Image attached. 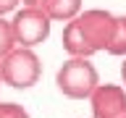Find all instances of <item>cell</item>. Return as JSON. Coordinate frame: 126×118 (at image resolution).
Segmentation results:
<instances>
[{
  "mask_svg": "<svg viewBox=\"0 0 126 118\" xmlns=\"http://www.w3.org/2000/svg\"><path fill=\"white\" fill-rule=\"evenodd\" d=\"M0 118H32L18 102H0Z\"/></svg>",
  "mask_w": 126,
  "mask_h": 118,
  "instance_id": "9c48e42d",
  "label": "cell"
},
{
  "mask_svg": "<svg viewBox=\"0 0 126 118\" xmlns=\"http://www.w3.org/2000/svg\"><path fill=\"white\" fill-rule=\"evenodd\" d=\"M39 8L47 13L50 21H71L81 13V0H45Z\"/></svg>",
  "mask_w": 126,
  "mask_h": 118,
  "instance_id": "8992f818",
  "label": "cell"
},
{
  "mask_svg": "<svg viewBox=\"0 0 126 118\" xmlns=\"http://www.w3.org/2000/svg\"><path fill=\"white\" fill-rule=\"evenodd\" d=\"M0 84H3V79H0Z\"/></svg>",
  "mask_w": 126,
  "mask_h": 118,
  "instance_id": "4fadbf2b",
  "label": "cell"
},
{
  "mask_svg": "<svg viewBox=\"0 0 126 118\" xmlns=\"http://www.w3.org/2000/svg\"><path fill=\"white\" fill-rule=\"evenodd\" d=\"M16 47V39H13V29H11V21H5L0 16V60L5 58L11 50Z\"/></svg>",
  "mask_w": 126,
  "mask_h": 118,
  "instance_id": "ba28073f",
  "label": "cell"
},
{
  "mask_svg": "<svg viewBox=\"0 0 126 118\" xmlns=\"http://www.w3.org/2000/svg\"><path fill=\"white\" fill-rule=\"evenodd\" d=\"M21 5V0H0V16H8V13H16Z\"/></svg>",
  "mask_w": 126,
  "mask_h": 118,
  "instance_id": "30bf717a",
  "label": "cell"
},
{
  "mask_svg": "<svg viewBox=\"0 0 126 118\" xmlns=\"http://www.w3.org/2000/svg\"><path fill=\"white\" fill-rule=\"evenodd\" d=\"M97 84H100V74L89 58H66L55 74L58 92L68 100H89Z\"/></svg>",
  "mask_w": 126,
  "mask_h": 118,
  "instance_id": "7a4b0ae2",
  "label": "cell"
},
{
  "mask_svg": "<svg viewBox=\"0 0 126 118\" xmlns=\"http://www.w3.org/2000/svg\"><path fill=\"white\" fill-rule=\"evenodd\" d=\"M0 79L11 89H32L42 79V60L32 47H13L0 60Z\"/></svg>",
  "mask_w": 126,
  "mask_h": 118,
  "instance_id": "3957f363",
  "label": "cell"
},
{
  "mask_svg": "<svg viewBox=\"0 0 126 118\" xmlns=\"http://www.w3.org/2000/svg\"><path fill=\"white\" fill-rule=\"evenodd\" d=\"M21 3H24V5H29V8H39L45 0H21Z\"/></svg>",
  "mask_w": 126,
  "mask_h": 118,
  "instance_id": "7c38bea8",
  "label": "cell"
},
{
  "mask_svg": "<svg viewBox=\"0 0 126 118\" xmlns=\"http://www.w3.org/2000/svg\"><path fill=\"white\" fill-rule=\"evenodd\" d=\"M50 26L53 21L47 18V13L42 8H29L24 5L18 8L11 18V29H13V39L16 47H34L42 45L47 37H50Z\"/></svg>",
  "mask_w": 126,
  "mask_h": 118,
  "instance_id": "277c9868",
  "label": "cell"
},
{
  "mask_svg": "<svg viewBox=\"0 0 126 118\" xmlns=\"http://www.w3.org/2000/svg\"><path fill=\"white\" fill-rule=\"evenodd\" d=\"M116 18L105 8H89L74 16L63 26L61 45L68 58H92L97 53H108V45L116 31Z\"/></svg>",
  "mask_w": 126,
  "mask_h": 118,
  "instance_id": "6da1fadb",
  "label": "cell"
},
{
  "mask_svg": "<svg viewBox=\"0 0 126 118\" xmlns=\"http://www.w3.org/2000/svg\"><path fill=\"white\" fill-rule=\"evenodd\" d=\"M108 55H118V58L126 55V13L116 18V31L108 45Z\"/></svg>",
  "mask_w": 126,
  "mask_h": 118,
  "instance_id": "52a82bcc",
  "label": "cell"
},
{
  "mask_svg": "<svg viewBox=\"0 0 126 118\" xmlns=\"http://www.w3.org/2000/svg\"><path fill=\"white\" fill-rule=\"evenodd\" d=\"M121 81H124V89H126V55H124V63H121Z\"/></svg>",
  "mask_w": 126,
  "mask_h": 118,
  "instance_id": "8fae6325",
  "label": "cell"
},
{
  "mask_svg": "<svg viewBox=\"0 0 126 118\" xmlns=\"http://www.w3.org/2000/svg\"><path fill=\"white\" fill-rule=\"evenodd\" d=\"M92 118H126V89L121 84H97L89 94Z\"/></svg>",
  "mask_w": 126,
  "mask_h": 118,
  "instance_id": "5b68a950",
  "label": "cell"
}]
</instances>
